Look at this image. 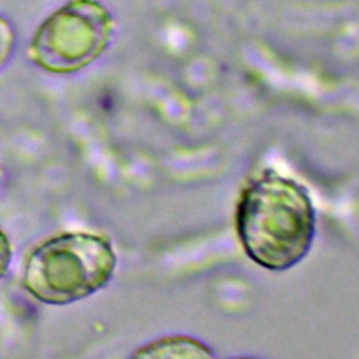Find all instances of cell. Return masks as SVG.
Wrapping results in <instances>:
<instances>
[{"label":"cell","instance_id":"obj_1","mask_svg":"<svg viewBox=\"0 0 359 359\" xmlns=\"http://www.w3.org/2000/svg\"><path fill=\"white\" fill-rule=\"evenodd\" d=\"M234 226L252 262L271 272H283L310 252L317 215L304 185L266 170L241 191Z\"/></svg>","mask_w":359,"mask_h":359},{"label":"cell","instance_id":"obj_2","mask_svg":"<svg viewBox=\"0 0 359 359\" xmlns=\"http://www.w3.org/2000/svg\"><path fill=\"white\" fill-rule=\"evenodd\" d=\"M115 265L116 255L107 237L63 233L31 251L22 285L42 303L69 304L102 289L112 278Z\"/></svg>","mask_w":359,"mask_h":359},{"label":"cell","instance_id":"obj_3","mask_svg":"<svg viewBox=\"0 0 359 359\" xmlns=\"http://www.w3.org/2000/svg\"><path fill=\"white\" fill-rule=\"evenodd\" d=\"M114 29V17L100 0H67L38 25L28 56L49 73L70 74L105 52Z\"/></svg>","mask_w":359,"mask_h":359},{"label":"cell","instance_id":"obj_4","mask_svg":"<svg viewBox=\"0 0 359 359\" xmlns=\"http://www.w3.org/2000/svg\"><path fill=\"white\" fill-rule=\"evenodd\" d=\"M135 358H213L212 348L189 335H168L140 346Z\"/></svg>","mask_w":359,"mask_h":359},{"label":"cell","instance_id":"obj_5","mask_svg":"<svg viewBox=\"0 0 359 359\" xmlns=\"http://www.w3.org/2000/svg\"><path fill=\"white\" fill-rule=\"evenodd\" d=\"M15 46V29L11 22L0 15V67L10 59Z\"/></svg>","mask_w":359,"mask_h":359},{"label":"cell","instance_id":"obj_6","mask_svg":"<svg viewBox=\"0 0 359 359\" xmlns=\"http://www.w3.org/2000/svg\"><path fill=\"white\" fill-rule=\"evenodd\" d=\"M11 245L7 238V236L0 230V279L4 276V273L8 269L10 261H11Z\"/></svg>","mask_w":359,"mask_h":359}]
</instances>
